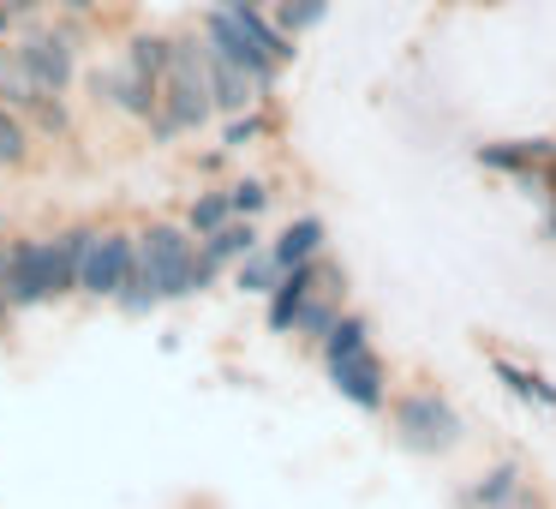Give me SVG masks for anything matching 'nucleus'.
Segmentation results:
<instances>
[{
	"instance_id": "obj_1",
	"label": "nucleus",
	"mask_w": 556,
	"mask_h": 509,
	"mask_svg": "<svg viewBox=\"0 0 556 509\" xmlns=\"http://www.w3.org/2000/svg\"><path fill=\"white\" fill-rule=\"evenodd\" d=\"M216 276L222 270L198 252V234L186 228V222H150V228H138V276H132V288H126L114 306L132 312V318H144L150 306L204 294Z\"/></svg>"
},
{
	"instance_id": "obj_29",
	"label": "nucleus",
	"mask_w": 556,
	"mask_h": 509,
	"mask_svg": "<svg viewBox=\"0 0 556 509\" xmlns=\"http://www.w3.org/2000/svg\"><path fill=\"white\" fill-rule=\"evenodd\" d=\"M61 7H66L73 18H90V13H97V0H61Z\"/></svg>"
},
{
	"instance_id": "obj_17",
	"label": "nucleus",
	"mask_w": 556,
	"mask_h": 509,
	"mask_svg": "<svg viewBox=\"0 0 556 509\" xmlns=\"http://www.w3.org/2000/svg\"><path fill=\"white\" fill-rule=\"evenodd\" d=\"M30 157H37V133H30V121L0 102V169H25Z\"/></svg>"
},
{
	"instance_id": "obj_4",
	"label": "nucleus",
	"mask_w": 556,
	"mask_h": 509,
	"mask_svg": "<svg viewBox=\"0 0 556 509\" xmlns=\"http://www.w3.org/2000/svg\"><path fill=\"white\" fill-rule=\"evenodd\" d=\"M460 413L448 408L437 389H407V396L395 401V437L413 449V456H448V449L460 444Z\"/></svg>"
},
{
	"instance_id": "obj_25",
	"label": "nucleus",
	"mask_w": 556,
	"mask_h": 509,
	"mask_svg": "<svg viewBox=\"0 0 556 509\" xmlns=\"http://www.w3.org/2000/svg\"><path fill=\"white\" fill-rule=\"evenodd\" d=\"M269 198H276V193H269L264 181H233L228 186V210H233V216H252V222L269 210Z\"/></svg>"
},
{
	"instance_id": "obj_12",
	"label": "nucleus",
	"mask_w": 556,
	"mask_h": 509,
	"mask_svg": "<svg viewBox=\"0 0 556 509\" xmlns=\"http://www.w3.org/2000/svg\"><path fill=\"white\" fill-rule=\"evenodd\" d=\"M204 49H210V42H204ZM204 73H210V102H216L222 121H228V114H240V109H252V102L264 97V90H257L240 66L222 61V54H204Z\"/></svg>"
},
{
	"instance_id": "obj_3",
	"label": "nucleus",
	"mask_w": 556,
	"mask_h": 509,
	"mask_svg": "<svg viewBox=\"0 0 556 509\" xmlns=\"http://www.w3.org/2000/svg\"><path fill=\"white\" fill-rule=\"evenodd\" d=\"M7 61H13V73L25 78L30 90H42V97H66L78 78V49H73V30L54 25V30H18L13 42H7Z\"/></svg>"
},
{
	"instance_id": "obj_6",
	"label": "nucleus",
	"mask_w": 556,
	"mask_h": 509,
	"mask_svg": "<svg viewBox=\"0 0 556 509\" xmlns=\"http://www.w3.org/2000/svg\"><path fill=\"white\" fill-rule=\"evenodd\" d=\"M54 300V270H49V234L7 240V282H0V312H30Z\"/></svg>"
},
{
	"instance_id": "obj_15",
	"label": "nucleus",
	"mask_w": 556,
	"mask_h": 509,
	"mask_svg": "<svg viewBox=\"0 0 556 509\" xmlns=\"http://www.w3.org/2000/svg\"><path fill=\"white\" fill-rule=\"evenodd\" d=\"M168 61H174V37H162V30H132V37H126V66H132L138 78L162 85Z\"/></svg>"
},
{
	"instance_id": "obj_2",
	"label": "nucleus",
	"mask_w": 556,
	"mask_h": 509,
	"mask_svg": "<svg viewBox=\"0 0 556 509\" xmlns=\"http://www.w3.org/2000/svg\"><path fill=\"white\" fill-rule=\"evenodd\" d=\"M204 30H186V37H174V61L168 73H162V109L150 114V133L168 145V138L180 133H204L210 121H216V102H210V73H204Z\"/></svg>"
},
{
	"instance_id": "obj_24",
	"label": "nucleus",
	"mask_w": 556,
	"mask_h": 509,
	"mask_svg": "<svg viewBox=\"0 0 556 509\" xmlns=\"http://www.w3.org/2000/svg\"><path fill=\"white\" fill-rule=\"evenodd\" d=\"M25 121H30V133L61 138L66 126H73V114H66V102H61V97H30V102H25Z\"/></svg>"
},
{
	"instance_id": "obj_28",
	"label": "nucleus",
	"mask_w": 556,
	"mask_h": 509,
	"mask_svg": "<svg viewBox=\"0 0 556 509\" xmlns=\"http://www.w3.org/2000/svg\"><path fill=\"white\" fill-rule=\"evenodd\" d=\"M13 37H18V18L7 13V7H0V49H7V42H13Z\"/></svg>"
},
{
	"instance_id": "obj_13",
	"label": "nucleus",
	"mask_w": 556,
	"mask_h": 509,
	"mask_svg": "<svg viewBox=\"0 0 556 509\" xmlns=\"http://www.w3.org/2000/svg\"><path fill=\"white\" fill-rule=\"evenodd\" d=\"M324 240H329V228L317 216H293L288 228L269 240V258H276L281 270H293V264H312V258H324Z\"/></svg>"
},
{
	"instance_id": "obj_22",
	"label": "nucleus",
	"mask_w": 556,
	"mask_h": 509,
	"mask_svg": "<svg viewBox=\"0 0 556 509\" xmlns=\"http://www.w3.org/2000/svg\"><path fill=\"white\" fill-rule=\"evenodd\" d=\"M276 276H281V264L269 258V246H257V252H245L240 264H233V288L240 294H269Z\"/></svg>"
},
{
	"instance_id": "obj_9",
	"label": "nucleus",
	"mask_w": 556,
	"mask_h": 509,
	"mask_svg": "<svg viewBox=\"0 0 556 509\" xmlns=\"http://www.w3.org/2000/svg\"><path fill=\"white\" fill-rule=\"evenodd\" d=\"M324 372H329V384L365 413H377L389 401V372H383V360H377L371 342H359V348H348V353H329Z\"/></svg>"
},
{
	"instance_id": "obj_32",
	"label": "nucleus",
	"mask_w": 556,
	"mask_h": 509,
	"mask_svg": "<svg viewBox=\"0 0 556 509\" xmlns=\"http://www.w3.org/2000/svg\"><path fill=\"white\" fill-rule=\"evenodd\" d=\"M0 282H7V240H0Z\"/></svg>"
},
{
	"instance_id": "obj_8",
	"label": "nucleus",
	"mask_w": 556,
	"mask_h": 509,
	"mask_svg": "<svg viewBox=\"0 0 556 509\" xmlns=\"http://www.w3.org/2000/svg\"><path fill=\"white\" fill-rule=\"evenodd\" d=\"M317 288H348V276H341L336 264H329V258H312V264H293V270H281L276 276V288L264 294L269 300V330H276V336H288L293 330V318H300V306L312 300Z\"/></svg>"
},
{
	"instance_id": "obj_10",
	"label": "nucleus",
	"mask_w": 556,
	"mask_h": 509,
	"mask_svg": "<svg viewBox=\"0 0 556 509\" xmlns=\"http://www.w3.org/2000/svg\"><path fill=\"white\" fill-rule=\"evenodd\" d=\"M90 97L109 102V109H121V114H132V121H150V114L162 109V85L138 78L126 61L121 66H97V73H90Z\"/></svg>"
},
{
	"instance_id": "obj_26",
	"label": "nucleus",
	"mask_w": 556,
	"mask_h": 509,
	"mask_svg": "<svg viewBox=\"0 0 556 509\" xmlns=\"http://www.w3.org/2000/svg\"><path fill=\"white\" fill-rule=\"evenodd\" d=\"M496 509H544V497H539V492H527V485H515V492H508Z\"/></svg>"
},
{
	"instance_id": "obj_18",
	"label": "nucleus",
	"mask_w": 556,
	"mask_h": 509,
	"mask_svg": "<svg viewBox=\"0 0 556 509\" xmlns=\"http://www.w3.org/2000/svg\"><path fill=\"white\" fill-rule=\"evenodd\" d=\"M491 372H496V384H503L508 396L532 401V408H556V384H544L539 372H527V365H515V360H491Z\"/></svg>"
},
{
	"instance_id": "obj_30",
	"label": "nucleus",
	"mask_w": 556,
	"mask_h": 509,
	"mask_svg": "<svg viewBox=\"0 0 556 509\" xmlns=\"http://www.w3.org/2000/svg\"><path fill=\"white\" fill-rule=\"evenodd\" d=\"M210 7H269V0H210Z\"/></svg>"
},
{
	"instance_id": "obj_11",
	"label": "nucleus",
	"mask_w": 556,
	"mask_h": 509,
	"mask_svg": "<svg viewBox=\"0 0 556 509\" xmlns=\"http://www.w3.org/2000/svg\"><path fill=\"white\" fill-rule=\"evenodd\" d=\"M556 157V138H520V145H479V169L491 174H508V181H520L527 193H539V174L544 162Z\"/></svg>"
},
{
	"instance_id": "obj_14",
	"label": "nucleus",
	"mask_w": 556,
	"mask_h": 509,
	"mask_svg": "<svg viewBox=\"0 0 556 509\" xmlns=\"http://www.w3.org/2000/svg\"><path fill=\"white\" fill-rule=\"evenodd\" d=\"M257 246H264V240H257V222L252 216H228L216 234H204V240H198V252H204L216 270H228V264H240L245 252H257Z\"/></svg>"
},
{
	"instance_id": "obj_23",
	"label": "nucleus",
	"mask_w": 556,
	"mask_h": 509,
	"mask_svg": "<svg viewBox=\"0 0 556 509\" xmlns=\"http://www.w3.org/2000/svg\"><path fill=\"white\" fill-rule=\"evenodd\" d=\"M264 133H269V114L252 102V109L228 114V126H222V150H245V145H257Z\"/></svg>"
},
{
	"instance_id": "obj_27",
	"label": "nucleus",
	"mask_w": 556,
	"mask_h": 509,
	"mask_svg": "<svg viewBox=\"0 0 556 509\" xmlns=\"http://www.w3.org/2000/svg\"><path fill=\"white\" fill-rule=\"evenodd\" d=\"M0 7H7V13H13L18 25H25V18H37L42 7H49V0H0Z\"/></svg>"
},
{
	"instance_id": "obj_5",
	"label": "nucleus",
	"mask_w": 556,
	"mask_h": 509,
	"mask_svg": "<svg viewBox=\"0 0 556 509\" xmlns=\"http://www.w3.org/2000/svg\"><path fill=\"white\" fill-rule=\"evenodd\" d=\"M138 276V234L132 228H97L85 252V270H78V294L90 300H121Z\"/></svg>"
},
{
	"instance_id": "obj_21",
	"label": "nucleus",
	"mask_w": 556,
	"mask_h": 509,
	"mask_svg": "<svg viewBox=\"0 0 556 509\" xmlns=\"http://www.w3.org/2000/svg\"><path fill=\"white\" fill-rule=\"evenodd\" d=\"M233 210H228V186H210V193H198L192 204H186V228L204 240V234H216L222 222H228Z\"/></svg>"
},
{
	"instance_id": "obj_16",
	"label": "nucleus",
	"mask_w": 556,
	"mask_h": 509,
	"mask_svg": "<svg viewBox=\"0 0 556 509\" xmlns=\"http://www.w3.org/2000/svg\"><path fill=\"white\" fill-rule=\"evenodd\" d=\"M341 294H348V288H317L312 300L300 306V318H293V336L324 342L329 330H336V318H341Z\"/></svg>"
},
{
	"instance_id": "obj_19",
	"label": "nucleus",
	"mask_w": 556,
	"mask_h": 509,
	"mask_svg": "<svg viewBox=\"0 0 556 509\" xmlns=\"http://www.w3.org/2000/svg\"><path fill=\"white\" fill-rule=\"evenodd\" d=\"M515 485H520V468H515V461H503V468H491L479 485H467V492H460V509H496L508 492H515Z\"/></svg>"
},
{
	"instance_id": "obj_20",
	"label": "nucleus",
	"mask_w": 556,
	"mask_h": 509,
	"mask_svg": "<svg viewBox=\"0 0 556 509\" xmlns=\"http://www.w3.org/2000/svg\"><path fill=\"white\" fill-rule=\"evenodd\" d=\"M324 13H329V0H269V18H276L293 42H300L305 30L324 25Z\"/></svg>"
},
{
	"instance_id": "obj_7",
	"label": "nucleus",
	"mask_w": 556,
	"mask_h": 509,
	"mask_svg": "<svg viewBox=\"0 0 556 509\" xmlns=\"http://www.w3.org/2000/svg\"><path fill=\"white\" fill-rule=\"evenodd\" d=\"M198 30H204L210 54H222V61H228V66H240V73L252 78V85L264 90V97H269V90H276L281 66L269 61V54L257 49L252 37H245V30H240V18H233L228 7H210V13H204V25H198Z\"/></svg>"
},
{
	"instance_id": "obj_31",
	"label": "nucleus",
	"mask_w": 556,
	"mask_h": 509,
	"mask_svg": "<svg viewBox=\"0 0 556 509\" xmlns=\"http://www.w3.org/2000/svg\"><path fill=\"white\" fill-rule=\"evenodd\" d=\"M544 234L556 240V204H544Z\"/></svg>"
}]
</instances>
